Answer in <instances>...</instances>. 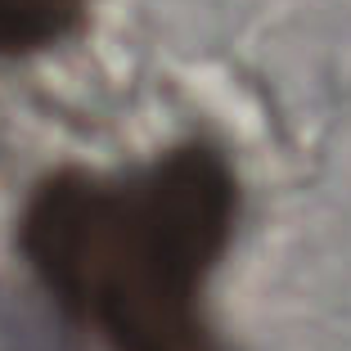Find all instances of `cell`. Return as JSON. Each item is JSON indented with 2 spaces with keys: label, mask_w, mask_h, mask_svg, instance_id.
Instances as JSON below:
<instances>
[{
  "label": "cell",
  "mask_w": 351,
  "mask_h": 351,
  "mask_svg": "<svg viewBox=\"0 0 351 351\" xmlns=\"http://www.w3.org/2000/svg\"><path fill=\"white\" fill-rule=\"evenodd\" d=\"M234 221L226 154L189 140L122 176H45L23 207L19 252L54 306L108 351H221L207 279Z\"/></svg>",
  "instance_id": "6da1fadb"
},
{
  "label": "cell",
  "mask_w": 351,
  "mask_h": 351,
  "mask_svg": "<svg viewBox=\"0 0 351 351\" xmlns=\"http://www.w3.org/2000/svg\"><path fill=\"white\" fill-rule=\"evenodd\" d=\"M90 0H0V59L50 50L82 32Z\"/></svg>",
  "instance_id": "7a4b0ae2"
}]
</instances>
